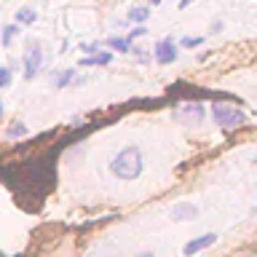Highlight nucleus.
I'll return each mask as SVG.
<instances>
[{"label":"nucleus","mask_w":257,"mask_h":257,"mask_svg":"<svg viewBox=\"0 0 257 257\" xmlns=\"http://www.w3.org/2000/svg\"><path fill=\"white\" fill-rule=\"evenodd\" d=\"M110 51H99V54H94V56H83L80 59V64L83 67H102V64H110Z\"/></svg>","instance_id":"8"},{"label":"nucleus","mask_w":257,"mask_h":257,"mask_svg":"<svg viewBox=\"0 0 257 257\" xmlns=\"http://www.w3.org/2000/svg\"><path fill=\"white\" fill-rule=\"evenodd\" d=\"M148 16H150V8H132V11H128V24L148 22Z\"/></svg>","instance_id":"10"},{"label":"nucleus","mask_w":257,"mask_h":257,"mask_svg":"<svg viewBox=\"0 0 257 257\" xmlns=\"http://www.w3.org/2000/svg\"><path fill=\"white\" fill-rule=\"evenodd\" d=\"M24 134H27V126H24L22 120H14L11 128H8V137H11V140H19V137H24Z\"/></svg>","instance_id":"12"},{"label":"nucleus","mask_w":257,"mask_h":257,"mask_svg":"<svg viewBox=\"0 0 257 257\" xmlns=\"http://www.w3.org/2000/svg\"><path fill=\"white\" fill-rule=\"evenodd\" d=\"M0 118H3V104H0Z\"/></svg>","instance_id":"20"},{"label":"nucleus","mask_w":257,"mask_h":257,"mask_svg":"<svg viewBox=\"0 0 257 257\" xmlns=\"http://www.w3.org/2000/svg\"><path fill=\"white\" fill-rule=\"evenodd\" d=\"M254 166H257V158H254Z\"/></svg>","instance_id":"22"},{"label":"nucleus","mask_w":257,"mask_h":257,"mask_svg":"<svg viewBox=\"0 0 257 257\" xmlns=\"http://www.w3.org/2000/svg\"><path fill=\"white\" fill-rule=\"evenodd\" d=\"M190 3H193V0H180V8H188Z\"/></svg>","instance_id":"18"},{"label":"nucleus","mask_w":257,"mask_h":257,"mask_svg":"<svg viewBox=\"0 0 257 257\" xmlns=\"http://www.w3.org/2000/svg\"><path fill=\"white\" fill-rule=\"evenodd\" d=\"M174 115H177V120H182V123H188V126H198L201 120H204V104L188 102V104H182V107H177Z\"/></svg>","instance_id":"3"},{"label":"nucleus","mask_w":257,"mask_h":257,"mask_svg":"<svg viewBox=\"0 0 257 257\" xmlns=\"http://www.w3.org/2000/svg\"><path fill=\"white\" fill-rule=\"evenodd\" d=\"M80 51H83L86 56H94V54H99V46L96 43H80Z\"/></svg>","instance_id":"16"},{"label":"nucleus","mask_w":257,"mask_h":257,"mask_svg":"<svg viewBox=\"0 0 257 257\" xmlns=\"http://www.w3.org/2000/svg\"><path fill=\"white\" fill-rule=\"evenodd\" d=\"M198 214V209L190 204V201H182V204H174L172 206V220L174 222H185V220H193Z\"/></svg>","instance_id":"7"},{"label":"nucleus","mask_w":257,"mask_h":257,"mask_svg":"<svg viewBox=\"0 0 257 257\" xmlns=\"http://www.w3.org/2000/svg\"><path fill=\"white\" fill-rule=\"evenodd\" d=\"M140 257H153V254H140Z\"/></svg>","instance_id":"21"},{"label":"nucleus","mask_w":257,"mask_h":257,"mask_svg":"<svg viewBox=\"0 0 257 257\" xmlns=\"http://www.w3.org/2000/svg\"><path fill=\"white\" fill-rule=\"evenodd\" d=\"M72 78H75V70H64V72H59V75H56V86L64 88V86H67Z\"/></svg>","instance_id":"13"},{"label":"nucleus","mask_w":257,"mask_h":257,"mask_svg":"<svg viewBox=\"0 0 257 257\" xmlns=\"http://www.w3.org/2000/svg\"><path fill=\"white\" fill-rule=\"evenodd\" d=\"M156 59L161 64H172L177 59V46L169 38H164V40H158V43H156Z\"/></svg>","instance_id":"6"},{"label":"nucleus","mask_w":257,"mask_h":257,"mask_svg":"<svg viewBox=\"0 0 257 257\" xmlns=\"http://www.w3.org/2000/svg\"><path fill=\"white\" fill-rule=\"evenodd\" d=\"M16 32H19V27H16V24H8V27L3 30V46L11 43V38L16 35Z\"/></svg>","instance_id":"14"},{"label":"nucleus","mask_w":257,"mask_h":257,"mask_svg":"<svg viewBox=\"0 0 257 257\" xmlns=\"http://www.w3.org/2000/svg\"><path fill=\"white\" fill-rule=\"evenodd\" d=\"M35 19H38L35 8H27V6H24V8H19V11H16V22H19V24H32Z\"/></svg>","instance_id":"9"},{"label":"nucleus","mask_w":257,"mask_h":257,"mask_svg":"<svg viewBox=\"0 0 257 257\" xmlns=\"http://www.w3.org/2000/svg\"><path fill=\"white\" fill-rule=\"evenodd\" d=\"M201 43H204V38H201V35H196V38H182V46H185V48H196V46H201Z\"/></svg>","instance_id":"15"},{"label":"nucleus","mask_w":257,"mask_h":257,"mask_svg":"<svg viewBox=\"0 0 257 257\" xmlns=\"http://www.w3.org/2000/svg\"><path fill=\"white\" fill-rule=\"evenodd\" d=\"M8 83H11V70H8V67H0V88H6Z\"/></svg>","instance_id":"17"},{"label":"nucleus","mask_w":257,"mask_h":257,"mask_svg":"<svg viewBox=\"0 0 257 257\" xmlns=\"http://www.w3.org/2000/svg\"><path fill=\"white\" fill-rule=\"evenodd\" d=\"M110 172L118 177V180H137L142 174V150L132 145V148H123L112 158Z\"/></svg>","instance_id":"1"},{"label":"nucleus","mask_w":257,"mask_h":257,"mask_svg":"<svg viewBox=\"0 0 257 257\" xmlns=\"http://www.w3.org/2000/svg\"><path fill=\"white\" fill-rule=\"evenodd\" d=\"M40 64H43V48H40L38 43H32L27 48V56H24V78L32 80L38 75V70H40Z\"/></svg>","instance_id":"4"},{"label":"nucleus","mask_w":257,"mask_h":257,"mask_svg":"<svg viewBox=\"0 0 257 257\" xmlns=\"http://www.w3.org/2000/svg\"><path fill=\"white\" fill-rule=\"evenodd\" d=\"M212 118L220 128H236V126H244V110L236 107V104H214L212 107Z\"/></svg>","instance_id":"2"},{"label":"nucleus","mask_w":257,"mask_h":257,"mask_svg":"<svg viewBox=\"0 0 257 257\" xmlns=\"http://www.w3.org/2000/svg\"><path fill=\"white\" fill-rule=\"evenodd\" d=\"M214 241H217L214 233H204V236L188 241V244L182 246V254H185V257H193V254H198V252H204V249H209V246L214 244Z\"/></svg>","instance_id":"5"},{"label":"nucleus","mask_w":257,"mask_h":257,"mask_svg":"<svg viewBox=\"0 0 257 257\" xmlns=\"http://www.w3.org/2000/svg\"><path fill=\"white\" fill-rule=\"evenodd\" d=\"M150 3H153V6H158V3H161V0H150Z\"/></svg>","instance_id":"19"},{"label":"nucleus","mask_w":257,"mask_h":257,"mask_svg":"<svg viewBox=\"0 0 257 257\" xmlns=\"http://www.w3.org/2000/svg\"><path fill=\"white\" fill-rule=\"evenodd\" d=\"M107 48H112V51H118V54H126L128 48H132V43L123 40V38H110L107 40Z\"/></svg>","instance_id":"11"}]
</instances>
